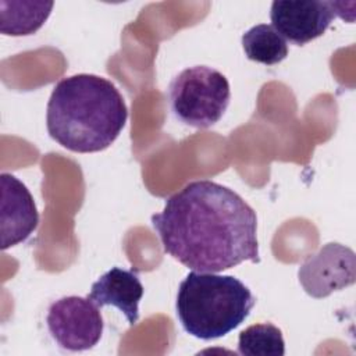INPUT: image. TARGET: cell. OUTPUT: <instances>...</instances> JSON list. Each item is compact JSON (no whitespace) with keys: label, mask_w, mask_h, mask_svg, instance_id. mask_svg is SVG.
<instances>
[{"label":"cell","mask_w":356,"mask_h":356,"mask_svg":"<svg viewBox=\"0 0 356 356\" xmlns=\"http://www.w3.org/2000/svg\"><path fill=\"white\" fill-rule=\"evenodd\" d=\"M163 249L193 271L220 273L260 261L256 211L235 191L209 179L189 182L152 216Z\"/></svg>","instance_id":"obj_1"},{"label":"cell","mask_w":356,"mask_h":356,"mask_svg":"<svg viewBox=\"0 0 356 356\" xmlns=\"http://www.w3.org/2000/svg\"><path fill=\"white\" fill-rule=\"evenodd\" d=\"M128 120L122 95L108 79L93 74L63 78L51 90L46 127L63 147L76 153L107 149Z\"/></svg>","instance_id":"obj_2"},{"label":"cell","mask_w":356,"mask_h":356,"mask_svg":"<svg viewBox=\"0 0 356 356\" xmlns=\"http://www.w3.org/2000/svg\"><path fill=\"white\" fill-rule=\"evenodd\" d=\"M254 303L256 298L238 278L191 271L179 284L175 310L189 335L211 341L239 327Z\"/></svg>","instance_id":"obj_3"},{"label":"cell","mask_w":356,"mask_h":356,"mask_svg":"<svg viewBox=\"0 0 356 356\" xmlns=\"http://www.w3.org/2000/svg\"><path fill=\"white\" fill-rule=\"evenodd\" d=\"M231 99L229 82L224 74L209 65L182 70L168 86V100L174 115L184 124L206 129L217 124Z\"/></svg>","instance_id":"obj_4"},{"label":"cell","mask_w":356,"mask_h":356,"mask_svg":"<svg viewBox=\"0 0 356 356\" xmlns=\"http://www.w3.org/2000/svg\"><path fill=\"white\" fill-rule=\"evenodd\" d=\"M47 330L65 350L82 352L99 343L104 321L100 307L88 296H64L54 300L46 316Z\"/></svg>","instance_id":"obj_5"},{"label":"cell","mask_w":356,"mask_h":356,"mask_svg":"<svg viewBox=\"0 0 356 356\" xmlns=\"http://www.w3.org/2000/svg\"><path fill=\"white\" fill-rule=\"evenodd\" d=\"M298 277L307 295L317 299L325 298L355 282V252L337 242L327 243L303 261Z\"/></svg>","instance_id":"obj_6"},{"label":"cell","mask_w":356,"mask_h":356,"mask_svg":"<svg viewBox=\"0 0 356 356\" xmlns=\"http://www.w3.org/2000/svg\"><path fill=\"white\" fill-rule=\"evenodd\" d=\"M334 18L332 1L275 0L270 8L274 29L285 40L299 46L320 38Z\"/></svg>","instance_id":"obj_7"},{"label":"cell","mask_w":356,"mask_h":356,"mask_svg":"<svg viewBox=\"0 0 356 356\" xmlns=\"http://www.w3.org/2000/svg\"><path fill=\"white\" fill-rule=\"evenodd\" d=\"M1 185V249L6 250L29 238L39 225V213L29 189L15 175L3 172Z\"/></svg>","instance_id":"obj_8"},{"label":"cell","mask_w":356,"mask_h":356,"mask_svg":"<svg viewBox=\"0 0 356 356\" xmlns=\"http://www.w3.org/2000/svg\"><path fill=\"white\" fill-rule=\"evenodd\" d=\"M143 296V285L139 277L120 267H113L92 284L88 295L99 307L114 306L135 325L139 318V302Z\"/></svg>","instance_id":"obj_9"},{"label":"cell","mask_w":356,"mask_h":356,"mask_svg":"<svg viewBox=\"0 0 356 356\" xmlns=\"http://www.w3.org/2000/svg\"><path fill=\"white\" fill-rule=\"evenodd\" d=\"M53 1H0V31L3 35L26 36L47 21Z\"/></svg>","instance_id":"obj_10"},{"label":"cell","mask_w":356,"mask_h":356,"mask_svg":"<svg viewBox=\"0 0 356 356\" xmlns=\"http://www.w3.org/2000/svg\"><path fill=\"white\" fill-rule=\"evenodd\" d=\"M242 47L249 60L264 65L278 64L288 56L286 40L268 24L248 29L242 35Z\"/></svg>","instance_id":"obj_11"},{"label":"cell","mask_w":356,"mask_h":356,"mask_svg":"<svg viewBox=\"0 0 356 356\" xmlns=\"http://www.w3.org/2000/svg\"><path fill=\"white\" fill-rule=\"evenodd\" d=\"M238 353L243 356H284L285 342L281 330L271 323L249 325L238 337Z\"/></svg>","instance_id":"obj_12"}]
</instances>
